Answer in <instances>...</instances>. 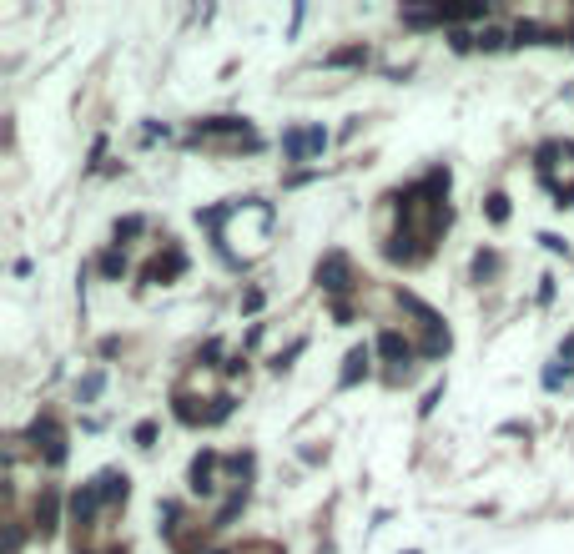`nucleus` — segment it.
Instances as JSON below:
<instances>
[{
  "label": "nucleus",
  "mask_w": 574,
  "mask_h": 554,
  "mask_svg": "<svg viewBox=\"0 0 574 554\" xmlns=\"http://www.w3.org/2000/svg\"><path fill=\"white\" fill-rule=\"evenodd\" d=\"M212 227H217V242L227 247V257L252 262L267 247L272 206L267 202H237V206H227V212H212Z\"/></svg>",
  "instance_id": "1"
},
{
  "label": "nucleus",
  "mask_w": 574,
  "mask_h": 554,
  "mask_svg": "<svg viewBox=\"0 0 574 554\" xmlns=\"http://www.w3.org/2000/svg\"><path fill=\"white\" fill-rule=\"evenodd\" d=\"M323 142H327L323 126H313V131H287V136H282L287 156H297V162H303V156H313V152H323Z\"/></svg>",
  "instance_id": "2"
},
{
  "label": "nucleus",
  "mask_w": 574,
  "mask_h": 554,
  "mask_svg": "<svg viewBox=\"0 0 574 554\" xmlns=\"http://www.w3.org/2000/svg\"><path fill=\"white\" fill-rule=\"evenodd\" d=\"M317 277H327V287L343 293V287H347V262L343 257H327V267H317Z\"/></svg>",
  "instance_id": "3"
}]
</instances>
